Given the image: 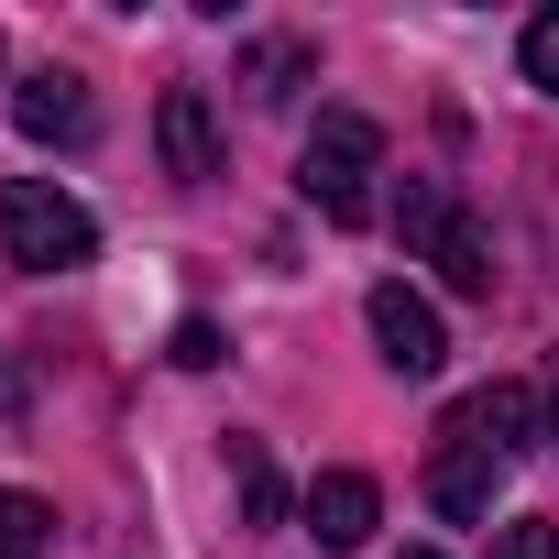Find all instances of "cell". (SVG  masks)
<instances>
[{"label":"cell","instance_id":"1","mask_svg":"<svg viewBox=\"0 0 559 559\" xmlns=\"http://www.w3.org/2000/svg\"><path fill=\"white\" fill-rule=\"evenodd\" d=\"M99 252V219L56 187V176H0V263L23 274H78Z\"/></svg>","mask_w":559,"mask_h":559},{"label":"cell","instance_id":"2","mask_svg":"<svg viewBox=\"0 0 559 559\" xmlns=\"http://www.w3.org/2000/svg\"><path fill=\"white\" fill-rule=\"evenodd\" d=\"M373 176H384V132L362 110H319V132L297 154V198L352 230V219H373Z\"/></svg>","mask_w":559,"mask_h":559},{"label":"cell","instance_id":"3","mask_svg":"<svg viewBox=\"0 0 559 559\" xmlns=\"http://www.w3.org/2000/svg\"><path fill=\"white\" fill-rule=\"evenodd\" d=\"M493 483H504V450L450 406V417H439V461H428V504H439L450 526H483V515H493Z\"/></svg>","mask_w":559,"mask_h":559},{"label":"cell","instance_id":"4","mask_svg":"<svg viewBox=\"0 0 559 559\" xmlns=\"http://www.w3.org/2000/svg\"><path fill=\"white\" fill-rule=\"evenodd\" d=\"M362 319H373V352H384V373H439L450 362V330H439V308L417 297V286H373L362 297Z\"/></svg>","mask_w":559,"mask_h":559},{"label":"cell","instance_id":"5","mask_svg":"<svg viewBox=\"0 0 559 559\" xmlns=\"http://www.w3.org/2000/svg\"><path fill=\"white\" fill-rule=\"evenodd\" d=\"M12 132H23V143H88V88H78L67 67L12 78Z\"/></svg>","mask_w":559,"mask_h":559},{"label":"cell","instance_id":"6","mask_svg":"<svg viewBox=\"0 0 559 559\" xmlns=\"http://www.w3.org/2000/svg\"><path fill=\"white\" fill-rule=\"evenodd\" d=\"M154 132H165V176H176V187H209V176H219V121H209V88H165Z\"/></svg>","mask_w":559,"mask_h":559},{"label":"cell","instance_id":"7","mask_svg":"<svg viewBox=\"0 0 559 559\" xmlns=\"http://www.w3.org/2000/svg\"><path fill=\"white\" fill-rule=\"evenodd\" d=\"M373 515H384L373 472H319V483H308V537H319V548H362Z\"/></svg>","mask_w":559,"mask_h":559},{"label":"cell","instance_id":"8","mask_svg":"<svg viewBox=\"0 0 559 559\" xmlns=\"http://www.w3.org/2000/svg\"><path fill=\"white\" fill-rule=\"evenodd\" d=\"M461 417H472V428H483L504 461L537 439V395H526V384H483V395H461Z\"/></svg>","mask_w":559,"mask_h":559},{"label":"cell","instance_id":"9","mask_svg":"<svg viewBox=\"0 0 559 559\" xmlns=\"http://www.w3.org/2000/svg\"><path fill=\"white\" fill-rule=\"evenodd\" d=\"M428 263L450 274V286H461V297H493V241H483V230H472L461 209L439 219V241H428Z\"/></svg>","mask_w":559,"mask_h":559},{"label":"cell","instance_id":"10","mask_svg":"<svg viewBox=\"0 0 559 559\" xmlns=\"http://www.w3.org/2000/svg\"><path fill=\"white\" fill-rule=\"evenodd\" d=\"M0 559H56V504L45 493H0Z\"/></svg>","mask_w":559,"mask_h":559},{"label":"cell","instance_id":"11","mask_svg":"<svg viewBox=\"0 0 559 559\" xmlns=\"http://www.w3.org/2000/svg\"><path fill=\"white\" fill-rule=\"evenodd\" d=\"M230 483H241V515H252V526L286 515V493H274V461H263L252 439H230Z\"/></svg>","mask_w":559,"mask_h":559},{"label":"cell","instance_id":"12","mask_svg":"<svg viewBox=\"0 0 559 559\" xmlns=\"http://www.w3.org/2000/svg\"><path fill=\"white\" fill-rule=\"evenodd\" d=\"M515 56H526V88H548V99H559V0L526 23V45H515Z\"/></svg>","mask_w":559,"mask_h":559},{"label":"cell","instance_id":"13","mask_svg":"<svg viewBox=\"0 0 559 559\" xmlns=\"http://www.w3.org/2000/svg\"><path fill=\"white\" fill-rule=\"evenodd\" d=\"M297 78H308V45H263L252 56V99H297Z\"/></svg>","mask_w":559,"mask_h":559},{"label":"cell","instance_id":"14","mask_svg":"<svg viewBox=\"0 0 559 559\" xmlns=\"http://www.w3.org/2000/svg\"><path fill=\"white\" fill-rule=\"evenodd\" d=\"M493 559H559V526H548V515H515V526L493 537Z\"/></svg>","mask_w":559,"mask_h":559},{"label":"cell","instance_id":"15","mask_svg":"<svg viewBox=\"0 0 559 559\" xmlns=\"http://www.w3.org/2000/svg\"><path fill=\"white\" fill-rule=\"evenodd\" d=\"M176 362L209 373V362H219V330H209V319H176Z\"/></svg>","mask_w":559,"mask_h":559},{"label":"cell","instance_id":"16","mask_svg":"<svg viewBox=\"0 0 559 559\" xmlns=\"http://www.w3.org/2000/svg\"><path fill=\"white\" fill-rule=\"evenodd\" d=\"M548 450H559V384H548Z\"/></svg>","mask_w":559,"mask_h":559},{"label":"cell","instance_id":"17","mask_svg":"<svg viewBox=\"0 0 559 559\" xmlns=\"http://www.w3.org/2000/svg\"><path fill=\"white\" fill-rule=\"evenodd\" d=\"M406 559H439V548H406Z\"/></svg>","mask_w":559,"mask_h":559},{"label":"cell","instance_id":"18","mask_svg":"<svg viewBox=\"0 0 559 559\" xmlns=\"http://www.w3.org/2000/svg\"><path fill=\"white\" fill-rule=\"evenodd\" d=\"M0 78H12V56H0Z\"/></svg>","mask_w":559,"mask_h":559}]
</instances>
